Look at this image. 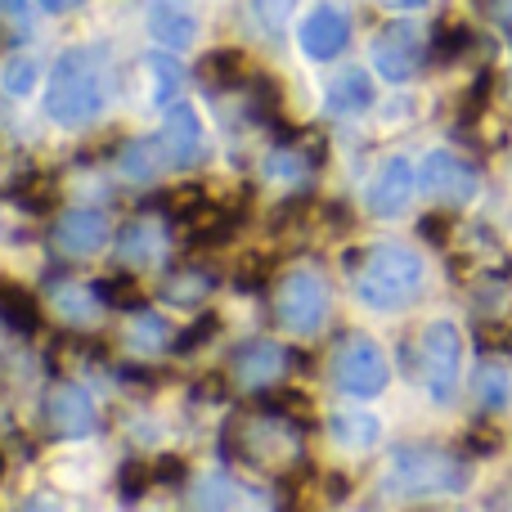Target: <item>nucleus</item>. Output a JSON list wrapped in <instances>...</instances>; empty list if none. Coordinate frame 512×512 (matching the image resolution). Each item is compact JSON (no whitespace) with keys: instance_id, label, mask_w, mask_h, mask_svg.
<instances>
[{"instance_id":"f257e3e1","label":"nucleus","mask_w":512,"mask_h":512,"mask_svg":"<svg viewBox=\"0 0 512 512\" xmlns=\"http://www.w3.org/2000/svg\"><path fill=\"white\" fill-rule=\"evenodd\" d=\"M355 270V297L360 306L378 310V315H396V310L414 306L423 292V256L400 243H378V248L346 256Z\"/></svg>"},{"instance_id":"f03ea898","label":"nucleus","mask_w":512,"mask_h":512,"mask_svg":"<svg viewBox=\"0 0 512 512\" xmlns=\"http://www.w3.org/2000/svg\"><path fill=\"white\" fill-rule=\"evenodd\" d=\"M104 104H108L104 50H90V45L68 50L50 72L45 113H50L59 126H86L104 113Z\"/></svg>"},{"instance_id":"7ed1b4c3","label":"nucleus","mask_w":512,"mask_h":512,"mask_svg":"<svg viewBox=\"0 0 512 512\" xmlns=\"http://www.w3.org/2000/svg\"><path fill=\"white\" fill-rule=\"evenodd\" d=\"M472 468L450 450L436 445H396L382 472L387 499H427V495H459L468 490Z\"/></svg>"},{"instance_id":"20e7f679","label":"nucleus","mask_w":512,"mask_h":512,"mask_svg":"<svg viewBox=\"0 0 512 512\" xmlns=\"http://www.w3.org/2000/svg\"><path fill=\"white\" fill-rule=\"evenodd\" d=\"M328 378H333V387L346 391V396L373 400L387 391L391 369H387V355H382V346L373 342V337L351 333L337 342L333 360H328Z\"/></svg>"},{"instance_id":"39448f33","label":"nucleus","mask_w":512,"mask_h":512,"mask_svg":"<svg viewBox=\"0 0 512 512\" xmlns=\"http://www.w3.org/2000/svg\"><path fill=\"white\" fill-rule=\"evenodd\" d=\"M274 319L292 337H315L328 324V279L319 270H292L283 274L274 292Z\"/></svg>"},{"instance_id":"423d86ee","label":"nucleus","mask_w":512,"mask_h":512,"mask_svg":"<svg viewBox=\"0 0 512 512\" xmlns=\"http://www.w3.org/2000/svg\"><path fill=\"white\" fill-rule=\"evenodd\" d=\"M459 369H463V337L450 319H432L418 337V373L436 405H450L459 396Z\"/></svg>"},{"instance_id":"0eeeda50","label":"nucleus","mask_w":512,"mask_h":512,"mask_svg":"<svg viewBox=\"0 0 512 512\" xmlns=\"http://www.w3.org/2000/svg\"><path fill=\"white\" fill-rule=\"evenodd\" d=\"M225 454L248 468H274L297 454V436L279 418H234L225 427Z\"/></svg>"},{"instance_id":"6e6552de","label":"nucleus","mask_w":512,"mask_h":512,"mask_svg":"<svg viewBox=\"0 0 512 512\" xmlns=\"http://www.w3.org/2000/svg\"><path fill=\"white\" fill-rule=\"evenodd\" d=\"M418 185H423V194L432 198V203H468L472 194H477L481 176L472 162H463L459 153L450 149H432L423 158V167H418Z\"/></svg>"},{"instance_id":"1a4fd4ad","label":"nucleus","mask_w":512,"mask_h":512,"mask_svg":"<svg viewBox=\"0 0 512 512\" xmlns=\"http://www.w3.org/2000/svg\"><path fill=\"white\" fill-rule=\"evenodd\" d=\"M414 189H418L414 162L409 158H387L378 171H373L369 185H364V207H369V216H378V221H396V216L409 207Z\"/></svg>"},{"instance_id":"9d476101","label":"nucleus","mask_w":512,"mask_h":512,"mask_svg":"<svg viewBox=\"0 0 512 512\" xmlns=\"http://www.w3.org/2000/svg\"><path fill=\"white\" fill-rule=\"evenodd\" d=\"M373 68L387 81H409L423 68V36L414 23H387L373 36Z\"/></svg>"},{"instance_id":"9b49d317","label":"nucleus","mask_w":512,"mask_h":512,"mask_svg":"<svg viewBox=\"0 0 512 512\" xmlns=\"http://www.w3.org/2000/svg\"><path fill=\"white\" fill-rule=\"evenodd\" d=\"M158 144H162V153H167V167H189V162H198V153H203V122H198L194 108L171 104L167 122H162V131H158Z\"/></svg>"},{"instance_id":"f8f14e48","label":"nucleus","mask_w":512,"mask_h":512,"mask_svg":"<svg viewBox=\"0 0 512 512\" xmlns=\"http://www.w3.org/2000/svg\"><path fill=\"white\" fill-rule=\"evenodd\" d=\"M346 41H351V23L333 5H315L306 14V23H301V50H306V59H337L346 50Z\"/></svg>"},{"instance_id":"ddd939ff","label":"nucleus","mask_w":512,"mask_h":512,"mask_svg":"<svg viewBox=\"0 0 512 512\" xmlns=\"http://www.w3.org/2000/svg\"><path fill=\"white\" fill-rule=\"evenodd\" d=\"M45 418H50V427L59 436H68V441H81V436L95 432V405H90V396L81 387H72V382H59V387L50 391Z\"/></svg>"},{"instance_id":"4468645a","label":"nucleus","mask_w":512,"mask_h":512,"mask_svg":"<svg viewBox=\"0 0 512 512\" xmlns=\"http://www.w3.org/2000/svg\"><path fill=\"white\" fill-rule=\"evenodd\" d=\"M54 243L68 256H90L108 243V221L104 212H90V207H77V212H63L59 225H54Z\"/></svg>"},{"instance_id":"2eb2a0df","label":"nucleus","mask_w":512,"mask_h":512,"mask_svg":"<svg viewBox=\"0 0 512 512\" xmlns=\"http://www.w3.org/2000/svg\"><path fill=\"white\" fill-rule=\"evenodd\" d=\"M283 369H288V351L279 342H248L234 351V378L243 387H270L283 378Z\"/></svg>"},{"instance_id":"dca6fc26","label":"nucleus","mask_w":512,"mask_h":512,"mask_svg":"<svg viewBox=\"0 0 512 512\" xmlns=\"http://www.w3.org/2000/svg\"><path fill=\"white\" fill-rule=\"evenodd\" d=\"M369 104H373V81L360 68H346L328 81V113L351 117V113H364Z\"/></svg>"},{"instance_id":"f3484780","label":"nucleus","mask_w":512,"mask_h":512,"mask_svg":"<svg viewBox=\"0 0 512 512\" xmlns=\"http://www.w3.org/2000/svg\"><path fill=\"white\" fill-rule=\"evenodd\" d=\"M0 319H5L14 333H27L32 337L41 328V306L27 288H14V283H0Z\"/></svg>"},{"instance_id":"a211bd4d","label":"nucleus","mask_w":512,"mask_h":512,"mask_svg":"<svg viewBox=\"0 0 512 512\" xmlns=\"http://www.w3.org/2000/svg\"><path fill=\"white\" fill-rule=\"evenodd\" d=\"M162 167H167V153H162L158 135H153V140L131 144V149L122 153V176H126V180H135V185H149V180L158 176Z\"/></svg>"},{"instance_id":"6ab92c4d","label":"nucleus","mask_w":512,"mask_h":512,"mask_svg":"<svg viewBox=\"0 0 512 512\" xmlns=\"http://www.w3.org/2000/svg\"><path fill=\"white\" fill-rule=\"evenodd\" d=\"M328 432L337 445H351V450H369L378 441V418L373 414H333L328 418Z\"/></svg>"},{"instance_id":"aec40b11","label":"nucleus","mask_w":512,"mask_h":512,"mask_svg":"<svg viewBox=\"0 0 512 512\" xmlns=\"http://www.w3.org/2000/svg\"><path fill=\"white\" fill-rule=\"evenodd\" d=\"M189 504L194 508H239V504H248V495H243V486L239 481H230V477H207L203 486L189 495Z\"/></svg>"},{"instance_id":"412c9836","label":"nucleus","mask_w":512,"mask_h":512,"mask_svg":"<svg viewBox=\"0 0 512 512\" xmlns=\"http://www.w3.org/2000/svg\"><path fill=\"white\" fill-rule=\"evenodd\" d=\"M216 288V274L212 270H180L167 279V301H176V306H194V301H203L207 292Z\"/></svg>"},{"instance_id":"4be33fe9","label":"nucleus","mask_w":512,"mask_h":512,"mask_svg":"<svg viewBox=\"0 0 512 512\" xmlns=\"http://www.w3.org/2000/svg\"><path fill=\"white\" fill-rule=\"evenodd\" d=\"M117 256H122L126 265H149L153 256H158V234L144 221H131L122 230V239H117Z\"/></svg>"},{"instance_id":"5701e85b","label":"nucleus","mask_w":512,"mask_h":512,"mask_svg":"<svg viewBox=\"0 0 512 512\" xmlns=\"http://www.w3.org/2000/svg\"><path fill=\"white\" fill-rule=\"evenodd\" d=\"M472 391H477V405L481 409H504L508 405V369L504 364H481L477 378H472Z\"/></svg>"},{"instance_id":"b1692460","label":"nucleus","mask_w":512,"mask_h":512,"mask_svg":"<svg viewBox=\"0 0 512 512\" xmlns=\"http://www.w3.org/2000/svg\"><path fill=\"white\" fill-rule=\"evenodd\" d=\"M243 72H248V59H243L239 50H216L203 59V81L207 86H239Z\"/></svg>"},{"instance_id":"393cba45","label":"nucleus","mask_w":512,"mask_h":512,"mask_svg":"<svg viewBox=\"0 0 512 512\" xmlns=\"http://www.w3.org/2000/svg\"><path fill=\"white\" fill-rule=\"evenodd\" d=\"M149 32L158 36L162 45H171V50H185V45L194 41V18L171 14V9H153V14H149Z\"/></svg>"},{"instance_id":"a878e982","label":"nucleus","mask_w":512,"mask_h":512,"mask_svg":"<svg viewBox=\"0 0 512 512\" xmlns=\"http://www.w3.org/2000/svg\"><path fill=\"white\" fill-rule=\"evenodd\" d=\"M126 342H131V351H140V355L171 351V333H167V324H162V315H135Z\"/></svg>"},{"instance_id":"bb28decb","label":"nucleus","mask_w":512,"mask_h":512,"mask_svg":"<svg viewBox=\"0 0 512 512\" xmlns=\"http://www.w3.org/2000/svg\"><path fill=\"white\" fill-rule=\"evenodd\" d=\"M158 207L171 216V221H198V216L207 212V194L198 185H185V189H171V194H162Z\"/></svg>"},{"instance_id":"cd10ccee","label":"nucleus","mask_w":512,"mask_h":512,"mask_svg":"<svg viewBox=\"0 0 512 512\" xmlns=\"http://www.w3.org/2000/svg\"><path fill=\"white\" fill-rule=\"evenodd\" d=\"M99 301L113 310H135L140 306V288H135V274H113V279H99L95 283Z\"/></svg>"},{"instance_id":"c85d7f7f","label":"nucleus","mask_w":512,"mask_h":512,"mask_svg":"<svg viewBox=\"0 0 512 512\" xmlns=\"http://www.w3.org/2000/svg\"><path fill=\"white\" fill-rule=\"evenodd\" d=\"M59 310H63V319H72V324H86V319H95V310H99V292L95 288H59Z\"/></svg>"},{"instance_id":"c756f323","label":"nucleus","mask_w":512,"mask_h":512,"mask_svg":"<svg viewBox=\"0 0 512 512\" xmlns=\"http://www.w3.org/2000/svg\"><path fill=\"white\" fill-rule=\"evenodd\" d=\"M149 77H153V99H158V104H171V95H180V81H185V72H180L176 59L158 54V59H149Z\"/></svg>"},{"instance_id":"7c9ffc66","label":"nucleus","mask_w":512,"mask_h":512,"mask_svg":"<svg viewBox=\"0 0 512 512\" xmlns=\"http://www.w3.org/2000/svg\"><path fill=\"white\" fill-rule=\"evenodd\" d=\"M472 41H477V36H472V27H468V23H441V27H436L432 54H436L441 63H450V59H459V54L468 50Z\"/></svg>"},{"instance_id":"2f4dec72","label":"nucleus","mask_w":512,"mask_h":512,"mask_svg":"<svg viewBox=\"0 0 512 512\" xmlns=\"http://www.w3.org/2000/svg\"><path fill=\"white\" fill-rule=\"evenodd\" d=\"M216 333H221V315H216V310H207V315H198L194 324H189L185 333L171 342V351H176V355H189V351H198L203 342H212Z\"/></svg>"},{"instance_id":"473e14b6","label":"nucleus","mask_w":512,"mask_h":512,"mask_svg":"<svg viewBox=\"0 0 512 512\" xmlns=\"http://www.w3.org/2000/svg\"><path fill=\"white\" fill-rule=\"evenodd\" d=\"M153 468L149 463H126L122 472H117V490H122V499L131 504V499H140V495H149V486H153Z\"/></svg>"},{"instance_id":"72a5a7b5","label":"nucleus","mask_w":512,"mask_h":512,"mask_svg":"<svg viewBox=\"0 0 512 512\" xmlns=\"http://www.w3.org/2000/svg\"><path fill=\"white\" fill-rule=\"evenodd\" d=\"M265 409L270 414H279V418H292V423H310V400L301 396V391H274L270 400H265Z\"/></svg>"},{"instance_id":"f704fd0d","label":"nucleus","mask_w":512,"mask_h":512,"mask_svg":"<svg viewBox=\"0 0 512 512\" xmlns=\"http://www.w3.org/2000/svg\"><path fill=\"white\" fill-rule=\"evenodd\" d=\"M270 270H274L270 256H256V261L243 265L239 279H234V283H239V292H261V288H265V279H270Z\"/></svg>"},{"instance_id":"c9c22d12","label":"nucleus","mask_w":512,"mask_h":512,"mask_svg":"<svg viewBox=\"0 0 512 512\" xmlns=\"http://www.w3.org/2000/svg\"><path fill=\"white\" fill-rule=\"evenodd\" d=\"M490 86H495V77H490V72H481V77L472 81L468 104H463V113H459V122H463V126H468L472 117H481V108H486V99H490Z\"/></svg>"},{"instance_id":"e433bc0d","label":"nucleus","mask_w":512,"mask_h":512,"mask_svg":"<svg viewBox=\"0 0 512 512\" xmlns=\"http://www.w3.org/2000/svg\"><path fill=\"white\" fill-rule=\"evenodd\" d=\"M32 81H36V63L32 59H14L5 68V90H9V95H27V90H32Z\"/></svg>"},{"instance_id":"4c0bfd02","label":"nucleus","mask_w":512,"mask_h":512,"mask_svg":"<svg viewBox=\"0 0 512 512\" xmlns=\"http://www.w3.org/2000/svg\"><path fill=\"white\" fill-rule=\"evenodd\" d=\"M499 445H504V436H499L495 427H486V423H481V427H472V432H468V450L477 454V459H486V454H495Z\"/></svg>"},{"instance_id":"58836bf2","label":"nucleus","mask_w":512,"mask_h":512,"mask_svg":"<svg viewBox=\"0 0 512 512\" xmlns=\"http://www.w3.org/2000/svg\"><path fill=\"white\" fill-rule=\"evenodd\" d=\"M0 18H9V32H14V36L32 32V14H27V0H0Z\"/></svg>"},{"instance_id":"ea45409f","label":"nucleus","mask_w":512,"mask_h":512,"mask_svg":"<svg viewBox=\"0 0 512 512\" xmlns=\"http://www.w3.org/2000/svg\"><path fill=\"white\" fill-rule=\"evenodd\" d=\"M274 108H279V90H274L270 77H256V95H252V113L270 117Z\"/></svg>"},{"instance_id":"a19ab883","label":"nucleus","mask_w":512,"mask_h":512,"mask_svg":"<svg viewBox=\"0 0 512 512\" xmlns=\"http://www.w3.org/2000/svg\"><path fill=\"white\" fill-rule=\"evenodd\" d=\"M418 234H423L427 243H436V248H441V243L450 239V216H423V221H418Z\"/></svg>"},{"instance_id":"79ce46f5","label":"nucleus","mask_w":512,"mask_h":512,"mask_svg":"<svg viewBox=\"0 0 512 512\" xmlns=\"http://www.w3.org/2000/svg\"><path fill=\"white\" fill-rule=\"evenodd\" d=\"M256 5V14H261V23H270V27H279L283 18L292 14V0H252Z\"/></svg>"},{"instance_id":"37998d69","label":"nucleus","mask_w":512,"mask_h":512,"mask_svg":"<svg viewBox=\"0 0 512 512\" xmlns=\"http://www.w3.org/2000/svg\"><path fill=\"white\" fill-rule=\"evenodd\" d=\"M265 171H270L274 180H297V158H288V153H274V158L265 162Z\"/></svg>"},{"instance_id":"c03bdc74","label":"nucleus","mask_w":512,"mask_h":512,"mask_svg":"<svg viewBox=\"0 0 512 512\" xmlns=\"http://www.w3.org/2000/svg\"><path fill=\"white\" fill-rule=\"evenodd\" d=\"M153 477H158V481H167V486H176V481H185V459H171V454H167V459H162L158 468H153Z\"/></svg>"},{"instance_id":"a18cd8bd","label":"nucleus","mask_w":512,"mask_h":512,"mask_svg":"<svg viewBox=\"0 0 512 512\" xmlns=\"http://www.w3.org/2000/svg\"><path fill=\"white\" fill-rule=\"evenodd\" d=\"M481 342H486V351H508L512 346V328H481Z\"/></svg>"},{"instance_id":"49530a36","label":"nucleus","mask_w":512,"mask_h":512,"mask_svg":"<svg viewBox=\"0 0 512 512\" xmlns=\"http://www.w3.org/2000/svg\"><path fill=\"white\" fill-rule=\"evenodd\" d=\"M490 14H495V23L504 27V36L512 41V0H490Z\"/></svg>"},{"instance_id":"de8ad7c7","label":"nucleus","mask_w":512,"mask_h":512,"mask_svg":"<svg viewBox=\"0 0 512 512\" xmlns=\"http://www.w3.org/2000/svg\"><path fill=\"white\" fill-rule=\"evenodd\" d=\"M324 486H328V490H324V495H328V499H333V504H342V499H346V477H337V472H333V477H328V481H324Z\"/></svg>"},{"instance_id":"09e8293b","label":"nucleus","mask_w":512,"mask_h":512,"mask_svg":"<svg viewBox=\"0 0 512 512\" xmlns=\"http://www.w3.org/2000/svg\"><path fill=\"white\" fill-rule=\"evenodd\" d=\"M221 396H225L221 378H203V387H198V400H221Z\"/></svg>"},{"instance_id":"8fccbe9b","label":"nucleus","mask_w":512,"mask_h":512,"mask_svg":"<svg viewBox=\"0 0 512 512\" xmlns=\"http://www.w3.org/2000/svg\"><path fill=\"white\" fill-rule=\"evenodd\" d=\"M45 9H54V14H63V9H72V5H81V0H41Z\"/></svg>"},{"instance_id":"3c124183","label":"nucleus","mask_w":512,"mask_h":512,"mask_svg":"<svg viewBox=\"0 0 512 512\" xmlns=\"http://www.w3.org/2000/svg\"><path fill=\"white\" fill-rule=\"evenodd\" d=\"M391 5H396V9H423L427 0H391Z\"/></svg>"},{"instance_id":"603ef678","label":"nucleus","mask_w":512,"mask_h":512,"mask_svg":"<svg viewBox=\"0 0 512 512\" xmlns=\"http://www.w3.org/2000/svg\"><path fill=\"white\" fill-rule=\"evenodd\" d=\"M0 477H5V454H0Z\"/></svg>"},{"instance_id":"864d4df0","label":"nucleus","mask_w":512,"mask_h":512,"mask_svg":"<svg viewBox=\"0 0 512 512\" xmlns=\"http://www.w3.org/2000/svg\"><path fill=\"white\" fill-rule=\"evenodd\" d=\"M504 86H508V95H512V72H508V81H504Z\"/></svg>"}]
</instances>
